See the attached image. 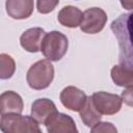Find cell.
Listing matches in <instances>:
<instances>
[{
	"label": "cell",
	"instance_id": "cell-1",
	"mask_svg": "<svg viewBox=\"0 0 133 133\" xmlns=\"http://www.w3.org/2000/svg\"><path fill=\"white\" fill-rule=\"evenodd\" d=\"M110 27L118 43L121 65L133 69V12L121 15Z\"/></svg>",
	"mask_w": 133,
	"mask_h": 133
},
{
	"label": "cell",
	"instance_id": "cell-2",
	"mask_svg": "<svg viewBox=\"0 0 133 133\" xmlns=\"http://www.w3.org/2000/svg\"><path fill=\"white\" fill-rule=\"evenodd\" d=\"M0 127L3 133H42L37 122L32 116L18 113L1 115Z\"/></svg>",
	"mask_w": 133,
	"mask_h": 133
},
{
	"label": "cell",
	"instance_id": "cell-3",
	"mask_svg": "<svg viewBox=\"0 0 133 133\" xmlns=\"http://www.w3.org/2000/svg\"><path fill=\"white\" fill-rule=\"evenodd\" d=\"M53 78L54 68L48 59L36 61L27 72V83L33 89H44L48 87Z\"/></svg>",
	"mask_w": 133,
	"mask_h": 133
},
{
	"label": "cell",
	"instance_id": "cell-4",
	"mask_svg": "<svg viewBox=\"0 0 133 133\" xmlns=\"http://www.w3.org/2000/svg\"><path fill=\"white\" fill-rule=\"evenodd\" d=\"M69 42L64 34L59 31L46 33L41 45V51L48 60L57 61L61 59L68 51Z\"/></svg>",
	"mask_w": 133,
	"mask_h": 133
},
{
	"label": "cell",
	"instance_id": "cell-5",
	"mask_svg": "<svg viewBox=\"0 0 133 133\" xmlns=\"http://www.w3.org/2000/svg\"><path fill=\"white\" fill-rule=\"evenodd\" d=\"M91 100L94 106L101 114L111 115L118 112L122 108L123 100L117 95L105 91H98L91 96Z\"/></svg>",
	"mask_w": 133,
	"mask_h": 133
},
{
	"label": "cell",
	"instance_id": "cell-6",
	"mask_svg": "<svg viewBox=\"0 0 133 133\" xmlns=\"http://www.w3.org/2000/svg\"><path fill=\"white\" fill-rule=\"evenodd\" d=\"M106 21L107 16L103 9L99 7L88 8L83 12V20L80 28L85 33L95 34L104 28Z\"/></svg>",
	"mask_w": 133,
	"mask_h": 133
},
{
	"label": "cell",
	"instance_id": "cell-7",
	"mask_svg": "<svg viewBox=\"0 0 133 133\" xmlns=\"http://www.w3.org/2000/svg\"><path fill=\"white\" fill-rule=\"evenodd\" d=\"M58 113L55 104L49 99H37L32 103L31 116L39 124H46Z\"/></svg>",
	"mask_w": 133,
	"mask_h": 133
},
{
	"label": "cell",
	"instance_id": "cell-8",
	"mask_svg": "<svg viewBox=\"0 0 133 133\" xmlns=\"http://www.w3.org/2000/svg\"><path fill=\"white\" fill-rule=\"evenodd\" d=\"M60 101L64 107L72 111H80L86 104V95L75 86H68L60 94Z\"/></svg>",
	"mask_w": 133,
	"mask_h": 133
},
{
	"label": "cell",
	"instance_id": "cell-9",
	"mask_svg": "<svg viewBox=\"0 0 133 133\" xmlns=\"http://www.w3.org/2000/svg\"><path fill=\"white\" fill-rule=\"evenodd\" d=\"M48 133H78L74 119L64 113H57L47 124Z\"/></svg>",
	"mask_w": 133,
	"mask_h": 133
},
{
	"label": "cell",
	"instance_id": "cell-10",
	"mask_svg": "<svg viewBox=\"0 0 133 133\" xmlns=\"http://www.w3.org/2000/svg\"><path fill=\"white\" fill-rule=\"evenodd\" d=\"M46 32L43 28L34 27L26 30L20 37L21 46L28 52H37L41 50V45Z\"/></svg>",
	"mask_w": 133,
	"mask_h": 133
},
{
	"label": "cell",
	"instance_id": "cell-11",
	"mask_svg": "<svg viewBox=\"0 0 133 133\" xmlns=\"http://www.w3.org/2000/svg\"><path fill=\"white\" fill-rule=\"evenodd\" d=\"M0 111L1 115L7 113H18L23 111V101L20 95L15 91H4L0 96Z\"/></svg>",
	"mask_w": 133,
	"mask_h": 133
},
{
	"label": "cell",
	"instance_id": "cell-12",
	"mask_svg": "<svg viewBox=\"0 0 133 133\" xmlns=\"http://www.w3.org/2000/svg\"><path fill=\"white\" fill-rule=\"evenodd\" d=\"M33 5L34 3L31 0H8L5 3L8 16L17 20L28 18L32 14Z\"/></svg>",
	"mask_w": 133,
	"mask_h": 133
},
{
	"label": "cell",
	"instance_id": "cell-13",
	"mask_svg": "<svg viewBox=\"0 0 133 133\" xmlns=\"http://www.w3.org/2000/svg\"><path fill=\"white\" fill-rule=\"evenodd\" d=\"M58 22L66 27L75 28L79 25H81L83 20V12L75 7V6H64L59 12H58Z\"/></svg>",
	"mask_w": 133,
	"mask_h": 133
},
{
	"label": "cell",
	"instance_id": "cell-14",
	"mask_svg": "<svg viewBox=\"0 0 133 133\" xmlns=\"http://www.w3.org/2000/svg\"><path fill=\"white\" fill-rule=\"evenodd\" d=\"M111 78L118 86L133 87V69L124 65H114L111 70Z\"/></svg>",
	"mask_w": 133,
	"mask_h": 133
},
{
	"label": "cell",
	"instance_id": "cell-15",
	"mask_svg": "<svg viewBox=\"0 0 133 133\" xmlns=\"http://www.w3.org/2000/svg\"><path fill=\"white\" fill-rule=\"evenodd\" d=\"M79 112H80V116H81L82 122L87 127H94L96 124H98L101 121V117H102V114L94 106L91 97L87 98L86 104L84 105V107Z\"/></svg>",
	"mask_w": 133,
	"mask_h": 133
},
{
	"label": "cell",
	"instance_id": "cell-16",
	"mask_svg": "<svg viewBox=\"0 0 133 133\" xmlns=\"http://www.w3.org/2000/svg\"><path fill=\"white\" fill-rule=\"evenodd\" d=\"M16 69V64L14 59L7 54L0 55V78L8 79L12 76Z\"/></svg>",
	"mask_w": 133,
	"mask_h": 133
},
{
	"label": "cell",
	"instance_id": "cell-17",
	"mask_svg": "<svg viewBox=\"0 0 133 133\" xmlns=\"http://www.w3.org/2000/svg\"><path fill=\"white\" fill-rule=\"evenodd\" d=\"M90 133H117V130H116L115 126L111 123L99 122L91 128Z\"/></svg>",
	"mask_w": 133,
	"mask_h": 133
},
{
	"label": "cell",
	"instance_id": "cell-18",
	"mask_svg": "<svg viewBox=\"0 0 133 133\" xmlns=\"http://www.w3.org/2000/svg\"><path fill=\"white\" fill-rule=\"evenodd\" d=\"M58 3H59V1H37L36 6H37V10L39 12L47 14V12L52 11Z\"/></svg>",
	"mask_w": 133,
	"mask_h": 133
},
{
	"label": "cell",
	"instance_id": "cell-19",
	"mask_svg": "<svg viewBox=\"0 0 133 133\" xmlns=\"http://www.w3.org/2000/svg\"><path fill=\"white\" fill-rule=\"evenodd\" d=\"M122 100L128 106L133 107V87H128L122 92Z\"/></svg>",
	"mask_w": 133,
	"mask_h": 133
},
{
	"label": "cell",
	"instance_id": "cell-20",
	"mask_svg": "<svg viewBox=\"0 0 133 133\" xmlns=\"http://www.w3.org/2000/svg\"><path fill=\"white\" fill-rule=\"evenodd\" d=\"M121 4L126 9H133V1H121Z\"/></svg>",
	"mask_w": 133,
	"mask_h": 133
}]
</instances>
